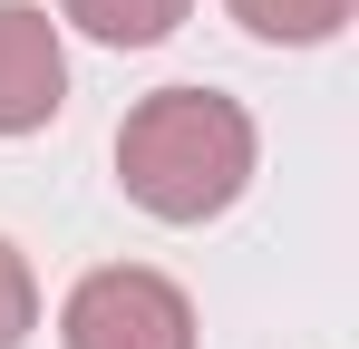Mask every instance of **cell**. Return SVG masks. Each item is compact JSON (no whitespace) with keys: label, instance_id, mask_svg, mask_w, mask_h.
I'll return each instance as SVG.
<instances>
[{"label":"cell","instance_id":"7a4b0ae2","mask_svg":"<svg viewBox=\"0 0 359 349\" xmlns=\"http://www.w3.org/2000/svg\"><path fill=\"white\" fill-rule=\"evenodd\" d=\"M59 349H194V301L146 262H107L68 291Z\"/></svg>","mask_w":359,"mask_h":349},{"label":"cell","instance_id":"5b68a950","mask_svg":"<svg viewBox=\"0 0 359 349\" xmlns=\"http://www.w3.org/2000/svg\"><path fill=\"white\" fill-rule=\"evenodd\" d=\"M359 0H233V20L252 39H282V49H320V39H340L350 29Z\"/></svg>","mask_w":359,"mask_h":349},{"label":"cell","instance_id":"3957f363","mask_svg":"<svg viewBox=\"0 0 359 349\" xmlns=\"http://www.w3.org/2000/svg\"><path fill=\"white\" fill-rule=\"evenodd\" d=\"M68 97V58H59V29L49 10L29 0H0V136H39Z\"/></svg>","mask_w":359,"mask_h":349},{"label":"cell","instance_id":"6da1fadb","mask_svg":"<svg viewBox=\"0 0 359 349\" xmlns=\"http://www.w3.org/2000/svg\"><path fill=\"white\" fill-rule=\"evenodd\" d=\"M117 184L156 224H214L252 184V116L224 88H156L117 126Z\"/></svg>","mask_w":359,"mask_h":349},{"label":"cell","instance_id":"8992f818","mask_svg":"<svg viewBox=\"0 0 359 349\" xmlns=\"http://www.w3.org/2000/svg\"><path fill=\"white\" fill-rule=\"evenodd\" d=\"M29 330H39V282H29V262L0 242V349H20Z\"/></svg>","mask_w":359,"mask_h":349},{"label":"cell","instance_id":"277c9868","mask_svg":"<svg viewBox=\"0 0 359 349\" xmlns=\"http://www.w3.org/2000/svg\"><path fill=\"white\" fill-rule=\"evenodd\" d=\"M59 10L88 29V39H107V49H156L194 0H59Z\"/></svg>","mask_w":359,"mask_h":349}]
</instances>
